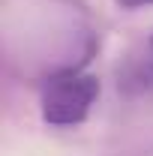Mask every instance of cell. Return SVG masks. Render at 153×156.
<instances>
[{
  "label": "cell",
  "mask_w": 153,
  "mask_h": 156,
  "mask_svg": "<svg viewBox=\"0 0 153 156\" xmlns=\"http://www.w3.org/2000/svg\"><path fill=\"white\" fill-rule=\"evenodd\" d=\"M117 9H126V12H135V9H144V6H153V0H114Z\"/></svg>",
  "instance_id": "obj_2"
},
{
  "label": "cell",
  "mask_w": 153,
  "mask_h": 156,
  "mask_svg": "<svg viewBox=\"0 0 153 156\" xmlns=\"http://www.w3.org/2000/svg\"><path fill=\"white\" fill-rule=\"evenodd\" d=\"M150 48H153V36H150Z\"/></svg>",
  "instance_id": "obj_3"
},
{
  "label": "cell",
  "mask_w": 153,
  "mask_h": 156,
  "mask_svg": "<svg viewBox=\"0 0 153 156\" xmlns=\"http://www.w3.org/2000/svg\"><path fill=\"white\" fill-rule=\"evenodd\" d=\"M99 90H102L99 78L87 69H78V66H69V69H60L54 75H48L42 90H39L42 123L57 126V129L81 126L93 111Z\"/></svg>",
  "instance_id": "obj_1"
}]
</instances>
